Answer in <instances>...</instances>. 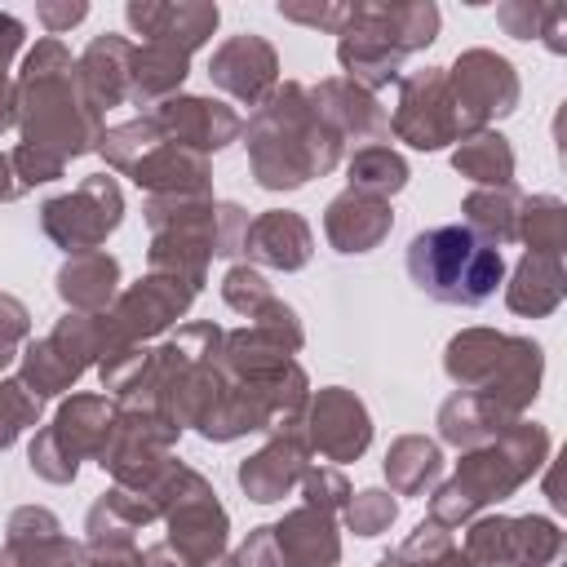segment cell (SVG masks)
Masks as SVG:
<instances>
[{"label": "cell", "mask_w": 567, "mask_h": 567, "mask_svg": "<svg viewBox=\"0 0 567 567\" xmlns=\"http://www.w3.org/2000/svg\"><path fill=\"white\" fill-rule=\"evenodd\" d=\"M412 284L443 306H483L505 279V257L474 226H430L408 244Z\"/></svg>", "instance_id": "cell-1"}]
</instances>
